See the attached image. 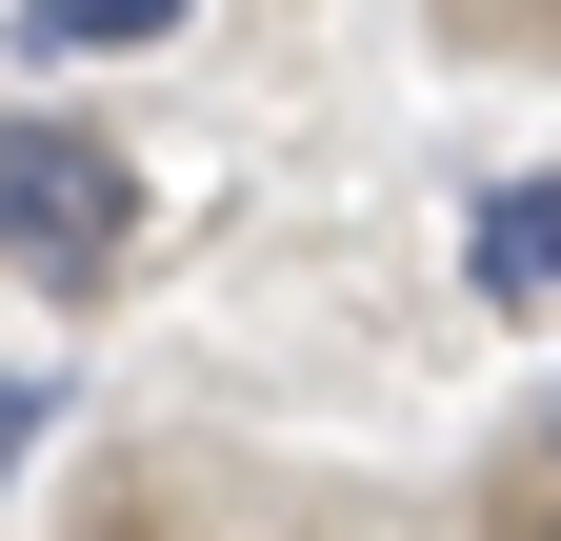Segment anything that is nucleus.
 <instances>
[{
    "instance_id": "obj_3",
    "label": "nucleus",
    "mask_w": 561,
    "mask_h": 541,
    "mask_svg": "<svg viewBox=\"0 0 561 541\" xmlns=\"http://www.w3.org/2000/svg\"><path fill=\"white\" fill-rule=\"evenodd\" d=\"M121 41H181V0H21V60H121Z\"/></svg>"
},
{
    "instance_id": "obj_1",
    "label": "nucleus",
    "mask_w": 561,
    "mask_h": 541,
    "mask_svg": "<svg viewBox=\"0 0 561 541\" xmlns=\"http://www.w3.org/2000/svg\"><path fill=\"white\" fill-rule=\"evenodd\" d=\"M121 221H140V181H121L101 120H0V261L21 281H101Z\"/></svg>"
},
{
    "instance_id": "obj_4",
    "label": "nucleus",
    "mask_w": 561,
    "mask_h": 541,
    "mask_svg": "<svg viewBox=\"0 0 561 541\" xmlns=\"http://www.w3.org/2000/svg\"><path fill=\"white\" fill-rule=\"evenodd\" d=\"M21 441H41V381H0V461H21Z\"/></svg>"
},
{
    "instance_id": "obj_2",
    "label": "nucleus",
    "mask_w": 561,
    "mask_h": 541,
    "mask_svg": "<svg viewBox=\"0 0 561 541\" xmlns=\"http://www.w3.org/2000/svg\"><path fill=\"white\" fill-rule=\"evenodd\" d=\"M481 281H502V301H561V181H502V200H481Z\"/></svg>"
},
{
    "instance_id": "obj_5",
    "label": "nucleus",
    "mask_w": 561,
    "mask_h": 541,
    "mask_svg": "<svg viewBox=\"0 0 561 541\" xmlns=\"http://www.w3.org/2000/svg\"><path fill=\"white\" fill-rule=\"evenodd\" d=\"M522 541H561V502H541V521H522Z\"/></svg>"
}]
</instances>
